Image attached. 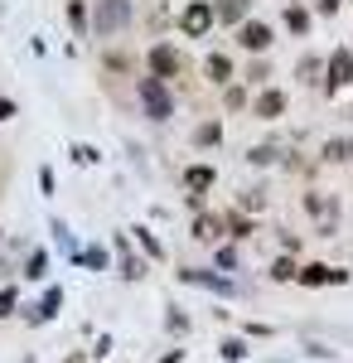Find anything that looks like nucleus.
I'll return each instance as SVG.
<instances>
[{
    "mask_svg": "<svg viewBox=\"0 0 353 363\" xmlns=\"http://www.w3.org/2000/svg\"><path fill=\"white\" fill-rule=\"evenodd\" d=\"M296 272H300V267L291 262V257H276V262H271V281H296Z\"/></svg>",
    "mask_w": 353,
    "mask_h": 363,
    "instance_id": "b1692460",
    "label": "nucleus"
},
{
    "mask_svg": "<svg viewBox=\"0 0 353 363\" xmlns=\"http://www.w3.org/2000/svg\"><path fill=\"white\" fill-rule=\"evenodd\" d=\"M203 78H208V83H218V87H228L232 78H237V68H232V58H228V54H208V63H203Z\"/></svg>",
    "mask_w": 353,
    "mask_h": 363,
    "instance_id": "9b49d317",
    "label": "nucleus"
},
{
    "mask_svg": "<svg viewBox=\"0 0 353 363\" xmlns=\"http://www.w3.org/2000/svg\"><path fill=\"white\" fill-rule=\"evenodd\" d=\"M131 25V0H97V10H92V29L102 34V39H111L116 29Z\"/></svg>",
    "mask_w": 353,
    "mask_h": 363,
    "instance_id": "f257e3e1",
    "label": "nucleus"
},
{
    "mask_svg": "<svg viewBox=\"0 0 353 363\" xmlns=\"http://www.w3.org/2000/svg\"><path fill=\"white\" fill-rule=\"evenodd\" d=\"M349 155H353V140H349Z\"/></svg>",
    "mask_w": 353,
    "mask_h": 363,
    "instance_id": "ea45409f",
    "label": "nucleus"
},
{
    "mask_svg": "<svg viewBox=\"0 0 353 363\" xmlns=\"http://www.w3.org/2000/svg\"><path fill=\"white\" fill-rule=\"evenodd\" d=\"M145 63H150V78H160V83H169V78L184 73V54H179L174 44H150Z\"/></svg>",
    "mask_w": 353,
    "mask_h": 363,
    "instance_id": "7ed1b4c3",
    "label": "nucleus"
},
{
    "mask_svg": "<svg viewBox=\"0 0 353 363\" xmlns=\"http://www.w3.org/2000/svg\"><path fill=\"white\" fill-rule=\"evenodd\" d=\"M300 286H344L349 281V272H339V267H325V262H305L296 272Z\"/></svg>",
    "mask_w": 353,
    "mask_h": 363,
    "instance_id": "0eeeda50",
    "label": "nucleus"
},
{
    "mask_svg": "<svg viewBox=\"0 0 353 363\" xmlns=\"http://www.w3.org/2000/svg\"><path fill=\"white\" fill-rule=\"evenodd\" d=\"M68 25H73V29H87V25H92V15L82 10V0H73V5H68Z\"/></svg>",
    "mask_w": 353,
    "mask_h": 363,
    "instance_id": "bb28decb",
    "label": "nucleus"
},
{
    "mask_svg": "<svg viewBox=\"0 0 353 363\" xmlns=\"http://www.w3.org/2000/svg\"><path fill=\"white\" fill-rule=\"evenodd\" d=\"M213 179H218V174H213L208 165H189V169H184V184H189V194H203V189H213Z\"/></svg>",
    "mask_w": 353,
    "mask_h": 363,
    "instance_id": "ddd939ff",
    "label": "nucleus"
},
{
    "mask_svg": "<svg viewBox=\"0 0 353 363\" xmlns=\"http://www.w3.org/2000/svg\"><path fill=\"white\" fill-rule=\"evenodd\" d=\"M111 247L121 252V277H126V281H140V277H145V267H140V257H131V242H126L121 233L111 238Z\"/></svg>",
    "mask_w": 353,
    "mask_h": 363,
    "instance_id": "f8f14e48",
    "label": "nucleus"
},
{
    "mask_svg": "<svg viewBox=\"0 0 353 363\" xmlns=\"http://www.w3.org/2000/svg\"><path fill=\"white\" fill-rule=\"evenodd\" d=\"M223 102H228V107L237 112V107H247V92H242V87H232V83H228V87H223Z\"/></svg>",
    "mask_w": 353,
    "mask_h": 363,
    "instance_id": "7c9ffc66",
    "label": "nucleus"
},
{
    "mask_svg": "<svg viewBox=\"0 0 353 363\" xmlns=\"http://www.w3.org/2000/svg\"><path fill=\"white\" fill-rule=\"evenodd\" d=\"M276 44V29L262 25V20H242L237 25V49H247V54H267Z\"/></svg>",
    "mask_w": 353,
    "mask_h": 363,
    "instance_id": "423d86ee",
    "label": "nucleus"
},
{
    "mask_svg": "<svg viewBox=\"0 0 353 363\" xmlns=\"http://www.w3.org/2000/svg\"><path fill=\"white\" fill-rule=\"evenodd\" d=\"M291 5H305V0H291Z\"/></svg>",
    "mask_w": 353,
    "mask_h": 363,
    "instance_id": "58836bf2",
    "label": "nucleus"
},
{
    "mask_svg": "<svg viewBox=\"0 0 353 363\" xmlns=\"http://www.w3.org/2000/svg\"><path fill=\"white\" fill-rule=\"evenodd\" d=\"M237 208H247V213H262V208H267V189H247V194H237Z\"/></svg>",
    "mask_w": 353,
    "mask_h": 363,
    "instance_id": "4be33fe9",
    "label": "nucleus"
},
{
    "mask_svg": "<svg viewBox=\"0 0 353 363\" xmlns=\"http://www.w3.org/2000/svg\"><path fill=\"white\" fill-rule=\"evenodd\" d=\"M339 10H344V0H315V15H320V20L339 15Z\"/></svg>",
    "mask_w": 353,
    "mask_h": 363,
    "instance_id": "2f4dec72",
    "label": "nucleus"
},
{
    "mask_svg": "<svg viewBox=\"0 0 353 363\" xmlns=\"http://www.w3.org/2000/svg\"><path fill=\"white\" fill-rule=\"evenodd\" d=\"M140 107L150 121H169L174 116V97H169V87L160 78H140Z\"/></svg>",
    "mask_w": 353,
    "mask_h": 363,
    "instance_id": "f03ea898",
    "label": "nucleus"
},
{
    "mask_svg": "<svg viewBox=\"0 0 353 363\" xmlns=\"http://www.w3.org/2000/svg\"><path fill=\"white\" fill-rule=\"evenodd\" d=\"M44 272H49V252H29L25 277H29V281H44Z\"/></svg>",
    "mask_w": 353,
    "mask_h": 363,
    "instance_id": "412c9836",
    "label": "nucleus"
},
{
    "mask_svg": "<svg viewBox=\"0 0 353 363\" xmlns=\"http://www.w3.org/2000/svg\"><path fill=\"white\" fill-rule=\"evenodd\" d=\"M247 10H252V0H213V15H218V25H228V29H237L247 20Z\"/></svg>",
    "mask_w": 353,
    "mask_h": 363,
    "instance_id": "9d476101",
    "label": "nucleus"
},
{
    "mask_svg": "<svg viewBox=\"0 0 353 363\" xmlns=\"http://www.w3.org/2000/svg\"><path fill=\"white\" fill-rule=\"evenodd\" d=\"M78 262H87L92 272H102V267H107V252H102V247H87V252H78Z\"/></svg>",
    "mask_w": 353,
    "mask_h": 363,
    "instance_id": "c756f323",
    "label": "nucleus"
},
{
    "mask_svg": "<svg viewBox=\"0 0 353 363\" xmlns=\"http://www.w3.org/2000/svg\"><path fill=\"white\" fill-rule=\"evenodd\" d=\"M223 233H228L223 218H208V213H198V218H194V238H198V242H218Z\"/></svg>",
    "mask_w": 353,
    "mask_h": 363,
    "instance_id": "4468645a",
    "label": "nucleus"
},
{
    "mask_svg": "<svg viewBox=\"0 0 353 363\" xmlns=\"http://www.w3.org/2000/svg\"><path fill=\"white\" fill-rule=\"evenodd\" d=\"M213 25H218L213 0H194V5H184V15H179V29H184V39H203V34H208Z\"/></svg>",
    "mask_w": 353,
    "mask_h": 363,
    "instance_id": "39448f33",
    "label": "nucleus"
},
{
    "mask_svg": "<svg viewBox=\"0 0 353 363\" xmlns=\"http://www.w3.org/2000/svg\"><path fill=\"white\" fill-rule=\"evenodd\" d=\"M267 78H271V63H267V58L257 54V63L247 68V83H267Z\"/></svg>",
    "mask_w": 353,
    "mask_h": 363,
    "instance_id": "a878e982",
    "label": "nucleus"
},
{
    "mask_svg": "<svg viewBox=\"0 0 353 363\" xmlns=\"http://www.w3.org/2000/svg\"><path fill=\"white\" fill-rule=\"evenodd\" d=\"M305 213H310V218H325V223H334V199H325V194H305Z\"/></svg>",
    "mask_w": 353,
    "mask_h": 363,
    "instance_id": "dca6fc26",
    "label": "nucleus"
},
{
    "mask_svg": "<svg viewBox=\"0 0 353 363\" xmlns=\"http://www.w3.org/2000/svg\"><path fill=\"white\" fill-rule=\"evenodd\" d=\"M218 267H237V247H218Z\"/></svg>",
    "mask_w": 353,
    "mask_h": 363,
    "instance_id": "72a5a7b5",
    "label": "nucleus"
},
{
    "mask_svg": "<svg viewBox=\"0 0 353 363\" xmlns=\"http://www.w3.org/2000/svg\"><path fill=\"white\" fill-rule=\"evenodd\" d=\"M276 160H281L276 145H257V150H252V165H276Z\"/></svg>",
    "mask_w": 353,
    "mask_h": 363,
    "instance_id": "c85d7f7f",
    "label": "nucleus"
},
{
    "mask_svg": "<svg viewBox=\"0 0 353 363\" xmlns=\"http://www.w3.org/2000/svg\"><path fill=\"white\" fill-rule=\"evenodd\" d=\"M223 228H228V238H237V242H242V238H252V233H257V228H252V218H242V213H237V208H232V213H228V218H223Z\"/></svg>",
    "mask_w": 353,
    "mask_h": 363,
    "instance_id": "a211bd4d",
    "label": "nucleus"
},
{
    "mask_svg": "<svg viewBox=\"0 0 353 363\" xmlns=\"http://www.w3.org/2000/svg\"><path fill=\"white\" fill-rule=\"evenodd\" d=\"M58 301H63V291H58V286H49V296H44L39 306L29 310V320H34V325H44V320H54V315H58Z\"/></svg>",
    "mask_w": 353,
    "mask_h": 363,
    "instance_id": "2eb2a0df",
    "label": "nucleus"
},
{
    "mask_svg": "<svg viewBox=\"0 0 353 363\" xmlns=\"http://www.w3.org/2000/svg\"><path fill=\"white\" fill-rule=\"evenodd\" d=\"M10 116H15V102H10V97H0V121H10Z\"/></svg>",
    "mask_w": 353,
    "mask_h": 363,
    "instance_id": "c9c22d12",
    "label": "nucleus"
},
{
    "mask_svg": "<svg viewBox=\"0 0 353 363\" xmlns=\"http://www.w3.org/2000/svg\"><path fill=\"white\" fill-rule=\"evenodd\" d=\"M286 29H291V34H310V10H305V5H291V10H286Z\"/></svg>",
    "mask_w": 353,
    "mask_h": 363,
    "instance_id": "6ab92c4d",
    "label": "nucleus"
},
{
    "mask_svg": "<svg viewBox=\"0 0 353 363\" xmlns=\"http://www.w3.org/2000/svg\"><path fill=\"white\" fill-rule=\"evenodd\" d=\"M218 354H223V359H237V363H242V359H247V339H223V344H218Z\"/></svg>",
    "mask_w": 353,
    "mask_h": 363,
    "instance_id": "393cba45",
    "label": "nucleus"
},
{
    "mask_svg": "<svg viewBox=\"0 0 353 363\" xmlns=\"http://www.w3.org/2000/svg\"><path fill=\"white\" fill-rule=\"evenodd\" d=\"M107 68H131V58H126V54H116V49H111V54H107Z\"/></svg>",
    "mask_w": 353,
    "mask_h": 363,
    "instance_id": "f704fd0d",
    "label": "nucleus"
},
{
    "mask_svg": "<svg viewBox=\"0 0 353 363\" xmlns=\"http://www.w3.org/2000/svg\"><path fill=\"white\" fill-rule=\"evenodd\" d=\"M325 160H329V165L349 160V140H329V145H325Z\"/></svg>",
    "mask_w": 353,
    "mask_h": 363,
    "instance_id": "cd10ccee",
    "label": "nucleus"
},
{
    "mask_svg": "<svg viewBox=\"0 0 353 363\" xmlns=\"http://www.w3.org/2000/svg\"><path fill=\"white\" fill-rule=\"evenodd\" d=\"M296 73H300V83H305V87H315V78H325V58H310V54H305L296 63Z\"/></svg>",
    "mask_w": 353,
    "mask_h": 363,
    "instance_id": "f3484780",
    "label": "nucleus"
},
{
    "mask_svg": "<svg viewBox=\"0 0 353 363\" xmlns=\"http://www.w3.org/2000/svg\"><path fill=\"white\" fill-rule=\"evenodd\" d=\"M131 233H136V242L145 247V257H164V247L155 242V233H150V228H131Z\"/></svg>",
    "mask_w": 353,
    "mask_h": 363,
    "instance_id": "5701e85b",
    "label": "nucleus"
},
{
    "mask_svg": "<svg viewBox=\"0 0 353 363\" xmlns=\"http://www.w3.org/2000/svg\"><path fill=\"white\" fill-rule=\"evenodd\" d=\"M68 363H87V359H82V354H68Z\"/></svg>",
    "mask_w": 353,
    "mask_h": 363,
    "instance_id": "4c0bfd02",
    "label": "nucleus"
},
{
    "mask_svg": "<svg viewBox=\"0 0 353 363\" xmlns=\"http://www.w3.org/2000/svg\"><path fill=\"white\" fill-rule=\"evenodd\" d=\"M218 140H223V126L218 121H198L194 126V145H218Z\"/></svg>",
    "mask_w": 353,
    "mask_h": 363,
    "instance_id": "aec40b11",
    "label": "nucleus"
},
{
    "mask_svg": "<svg viewBox=\"0 0 353 363\" xmlns=\"http://www.w3.org/2000/svg\"><path fill=\"white\" fill-rule=\"evenodd\" d=\"M179 281H189V286H208V291H218V296H232V291H237L228 277H218V272H198V267H184Z\"/></svg>",
    "mask_w": 353,
    "mask_h": 363,
    "instance_id": "1a4fd4ad",
    "label": "nucleus"
},
{
    "mask_svg": "<svg viewBox=\"0 0 353 363\" xmlns=\"http://www.w3.org/2000/svg\"><path fill=\"white\" fill-rule=\"evenodd\" d=\"M252 112H257V121H276V116H286V92H281V87H262L257 102H252Z\"/></svg>",
    "mask_w": 353,
    "mask_h": 363,
    "instance_id": "6e6552de",
    "label": "nucleus"
},
{
    "mask_svg": "<svg viewBox=\"0 0 353 363\" xmlns=\"http://www.w3.org/2000/svg\"><path fill=\"white\" fill-rule=\"evenodd\" d=\"M10 310H15V291H10V286H5V291H0V320H5V315H10Z\"/></svg>",
    "mask_w": 353,
    "mask_h": 363,
    "instance_id": "473e14b6",
    "label": "nucleus"
},
{
    "mask_svg": "<svg viewBox=\"0 0 353 363\" xmlns=\"http://www.w3.org/2000/svg\"><path fill=\"white\" fill-rule=\"evenodd\" d=\"M179 359H184V354H179V349H174V354H164V359H160V363H179Z\"/></svg>",
    "mask_w": 353,
    "mask_h": 363,
    "instance_id": "e433bc0d",
    "label": "nucleus"
},
{
    "mask_svg": "<svg viewBox=\"0 0 353 363\" xmlns=\"http://www.w3.org/2000/svg\"><path fill=\"white\" fill-rule=\"evenodd\" d=\"M349 83H353V44H339L325 58V92H339V87H349Z\"/></svg>",
    "mask_w": 353,
    "mask_h": 363,
    "instance_id": "20e7f679",
    "label": "nucleus"
}]
</instances>
